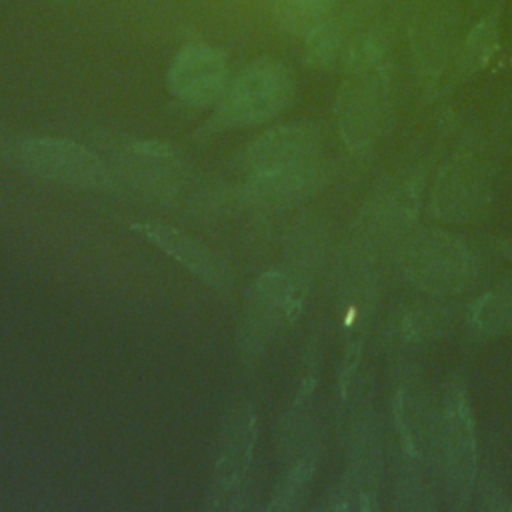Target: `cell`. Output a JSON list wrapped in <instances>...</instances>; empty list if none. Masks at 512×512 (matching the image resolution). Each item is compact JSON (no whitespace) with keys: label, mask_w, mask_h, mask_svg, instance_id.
<instances>
[{"label":"cell","mask_w":512,"mask_h":512,"mask_svg":"<svg viewBox=\"0 0 512 512\" xmlns=\"http://www.w3.org/2000/svg\"><path fill=\"white\" fill-rule=\"evenodd\" d=\"M468 322L478 334L486 336L512 328V278L480 296L468 310Z\"/></svg>","instance_id":"7c38bea8"},{"label":"cell","mask_w":512,"mask_h":512,"mask_svg":"<svg viewBox=\"0 0 512 512\" xmlns=\"http://www.w3.org/2000/svg\"><path fill=\"white\" fill-rule=\"evenodd\" d=\"M138 232H142L146 238H150L154 244H158L172 258L182 262L188 270L198 274L212 288L226 290L230 280L226 276L224 266L218 262V258L208 248H204L196 240H192L186 234L176 232L172 228L160 226V224H140Z\"/></svg>","instance_id":"9c48e42d"},{"label":"cell","mask_w":512,"mask_h":512,"mask_svg":"<svg viewBox=\"0 0 512 512\" xmlns=\"http://www.w3.org/2000/svg\"><path fill=\"white\" fill-rule=\"evenodd\" d=\"M230 84L224 54L206 42L184 44L168 70L172 94L190 106H210L220 102Z\"/></svg>","instance_id":"8992f818"},{"label":"cell","mask_w":512,"mask_h":512,"mask_svg":"<svg viewBox=\"0 0 512 512\" xmlns=\"http://www.w3.org/2000/svg\"><path fill=\"white\" fill-rule=\"evenodd\" d=\"M24 166L44 178L94 186L106 176L102 162L84 146L60 138H36L22 144Z\"/></svg>","instance_id":"52a82bcc"},{"label":"cell","mask_w":512,"mask_h":512,"mask_svg":"<svg viewBox=\"0 0 512 512\" xmlns=\"http://www.w3.org/2000/svg\"><path fill=\"white\" fill-rule=\"evenodd\" d=\"M252 438H254V428H252L250 416L248 418L242 416L228 430L224 448L220 452V458L216 462V472L212 478V486H214V490L210 492L212 500L224 498V494L234 490V486L240 482L250 458Z\"/></svg>","instance_id":"30bf717a"},{"label":"cell","mask_w":512,"mask_h":512,"mask_svg":"<svg viewBox=\"0 0 512 512\" xmlns=\"http://www.w3.org/2000/svg\"><path fill=\"white\" fill-rule=\"evenodd\" d=\"M438 446L450 508L460 510L470 500L476 476L474 418L460 376H452L444 386L438 418Z\"/></svg>","instance_id":"277c9868"},{"label":"cell","mask_w":512,"mask_h":512,"mask_svg":"<svg viewBox=\"0 0 512 512\" xmlns=\"http://www.w3.org/2000/svg\"><path fill=\"white\" fill-rule=\"evenodd\" d=\"M312 468H314L312 460H302L292 470V474L288 476V480H286V484L282 488V494L278 496L282 500L278 506H290V502L302 494V490H304V486H306V482H308V478L312 474Z\"/></svg>","instance_id":"9a60e30c"},{"label":"cell","mask_w":512,"mask_h":512,"mask_svg":"<svg viewBox=\"0 0 512 512\" xmlns=\"http://www.w3.org/2000/svg\"><path fill=\"white\" fill-rule=\"evenodd\" d=\"M406 278L432 294L470 290L482 270L480 254L470 242L444 230H420L410 236L400 256Z\"/></svg>","instance_id":"7a4b0ae2"},{"label":"cell","mask_w":512,"mask_h":512,"mask_svg":"<svg viewBox=\"0 0 512 512\" xmlns=\"http://www.w3.org/2000/svg\"><path fill=\"white\" fill-rule=\"evenodd\" d=\"M490 186L478 162L460 158L440 172L434 184L432 208L440 220L470 222L482 214L488 204Z\"/></svg>","instance_id":"ba28073f"},{"label":"cell","mask_w":512,"mask_h":512,"mask_svg":"<svg viewBox=\"0 0 512 512\" xmlns=\"http://www.w3.org/2000/svg\"><path fill=\"white\" fill-rule=\"evenodd\" d=\"M498 250H500V254H502L504 258H508V260L512 262V240H502V242H498Z\"/></svg>","instance_id":"2e32d148"},{"label":"cell","mask_w":512,"mask_h":512,"mask_svg":"<svg viewBox=\"0 0 512 512\" xmlns=\"http://www.w3.org/2000/svg\"><path fill=\"white\" fill-rule=\"evenodd\" d=\"M498 42H500L498 20L494 16H484L480 22L472 26V30L468 32L462 44V52L458 60L460 74L472 76L478 70H482L494 56Z\"/></svg>","instance_id":"5bb4252c"},{"label":"cell","mask_w":512,"mask_h":512,"mask_svg":"<svg viewBox=\"0 0 512 512\" xmlns=\"http://www.w3.org/2000/svg\"><path fill=\"white\" fill-rule=\"evenodd\" d=\"M348 26L336 18L328 16L306 32L304 40V60L316 68H328L340 64L342 52L348 42Z\"/></svg>","instance_id":"8fae6325"},{"label":"cell","mask_w":512,"mask_h":512,"mask_svg":"<svg viewBox=\"0 0 512 512\" xmlns=\"http://www.w3.org/2000/svg\"><path fill=\"white\" fill-rule=\"evenodd\" d=\"M334 116L350 150L358 152L374 146L392 120L388 64L348 72L336 96Z\"/></svg>","instance_id":"3957f363"},{"label":"cell","mask_w":512,"mask_h":512,"mask_svg":"<svg viewBox=\"0 0 512 512\" xmlns=\"http://www.w3.org/2000/svg\"><path fill=\"white\" fill-rule=\"evenodd\" d=\"M294 92V76L284 62L258 58L228 84L218 102V122L226 126L266 122L292 102Z\"/></svg>","instance_id":"5b68a950"},{"label":"cell","mask_w":512,"mask_h":512,"mask_svg":"<svg viewBox=\"0 0 512 512\" xmlns=\"http://www.w3.org/2000/svg\"><path fill=\"white\" fill-rule=\"evenodd\" d=\"M338 0H272V12L282 30L304 38L324 18L332 16Z\"/></svg>","instance_id":"4fadbf2b"},{"label":"cell","mask_w":512,"mask_h":512,"mask_svg":"<svg viewBox=\"0 0 512 512\" xmlns=\"http://www.w3.org/2000/svg\"><path fill=\"white\" fill-rule=\"evenodd\" d=\"M252 192L282 202L308 190L320 172V138L308 124H286L258 136L244 154Z\"/></svg>","instance_id":"6da1fadb"}]
</instances>
